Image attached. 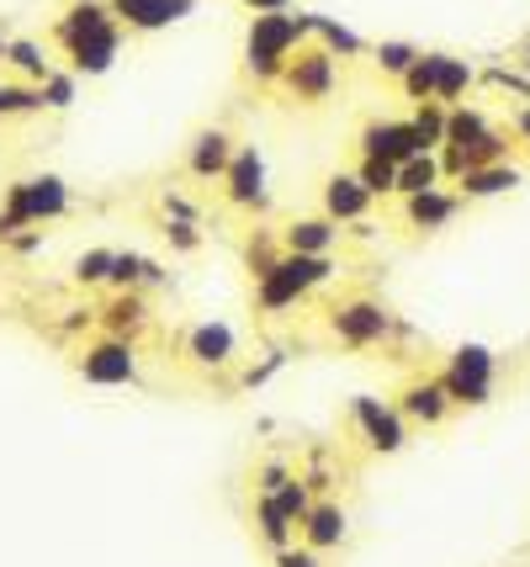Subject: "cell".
<instances>
[{
	"label": "cell",
	"mask_w": 530,
	"mask_h": 567,
	"mask_svg": "<svg viewBox=\"0 0 530 567\" xmlns=\"http://www.w3.org/2000/svg\"><path fill=\"white\" fill-rule=\"evenodd\" d=\"M53 43L64 49L75 75H106L123 58V28L106 0H70L53 22Z\"/></svg>",
	"instance_id": "cell-1"
},
{
	"label": "cell",
	"mask_w": 530,
	"mask_h": 567,
	"mask_svg": "<svg viewBox=\"0 0 530 567\" xmlns=\"http://www.w3.org/2000/svg\"><path fill=\"white\" fill-rule=\"evenodd\" d=\"M314 38V11H271V17H250L244 32V75L255 85H282L287 64L297 49H308Z\"/></svg>",
	"instance_id": "cell-2"
},
{
	"label": "cell",
	"mask_w": 530,
	"mask_h": 567,
	"mask_svg": "<svg viewBox=\"0 0 530 567\" xmlns=\"http://www.w3.org/2000/svg\"><path fill=\"white\" fill-rule=\"evenodd\" d=\"M70 181L64 175H22V181H11L6 196H0V213L11 217V223H22V228H38V223H59V217L70 213Z\"/></svg>",
	"instance_id": "cell-3"
},
{
	"label": "cell",
	"mask_w": 530,
	"mask_h": 567,
	"mask_svg": "<svg viewBox=\"0 0 530 567\" xmlns=\"http://www.w3.org/2000/svg\"><path fill=\"white\" fill-rule=\"evenodd\" d=\"M494 372H499V361H494L488 345H456L446 361V372H441V382H446L451 404L483 408L494 398Z\"/></svg>",
	"instance_id": "cell-4"
},
{
	"label": "cell",
	"mask_w": 530,
	"mask_h": 567,
	"mask_svg": "<svg viewBox=\"0 0 530 567\" xmlns=\"http://www.w3.org/2000/svg\"><path fill=\"white\" fill-rule=\"evenodd\" d=\"M292 101H303V107H324L329 96H335V85H340V58L329 54L324 43H308V49H297V58L287 64V75H282Z\"/></svg>",
	"instance_id": "cell-5"
},
{
	"label": "cell",
	"mask_w": 530,
	"mask_h": 567,
	"mask_svg": "<svg viewBox=\"0 0 530 567\" xmlns=\"http://www.w3.org/2000/svg\"><path fill=\"white\" fill-rule=\"evenodd\" d=\"M80 382H91V387H132L138 382V345L132 340H117V334H102V340H91L75 361Z\"/></svg>",
	"instance_id": "cell-6"
},
{
	"label": "cell",
	"mask_w": 530,
	"mask_h": 567,
	"mask_svg": "<svg viewBox=\"0 0 530 567\" xmlns=\"http://www.w3.org/2000/svg\"><path fill=\"white\" fill-rule=\"evenodd\" d=\"M329 329H335V340L350 345V351H371V345H382V340L393 334V313L377 298H344L329 308Z\"/></svg>",
	"instance_id": "cell-7"
},
{
	"label": "cell",
	"mask_w": 530,
	"mask_h": 567,
	"mask_svg": "<svg viewBox=\"0 0 530 567\" xmlns=\"http://www.w3.org/2000/svg\"><path fill=\"white\" fill-rule=\"evenodd\" d=\"M218 186H223V202H229L234 213H265V207H271V170H265V154L255 143H239L234 164H229V175H223Z\"/></svg>",
	"instance_id": "cell-8"
},
{
	"label": "cell",
	"mask_w": 530,
	"mask_h": 567,
	"mask_svg": "<svg viewBox=\"0 0 530 567\" xmlns=\"http://www.w3.org/2000/svg\"><path fill=\"white\" fill-rule=\"evenodd\" d=\"M350 419H356L361 440H367L371 451H382V457H393V451L409 446V419L398 414V404H382V398L361 393V398L350 404Z\"/></svg>",
	"instance_id": "cell-9"
},
{
	"label": "cell",
	"mask_w": 530,
	"mask_h": 567,
	"mask_svg": "<svg viewBox=\"0 0 530 567\" xmlns=\"http://www.w3.org/2000/svg\"><path fill=\"white\" fill-rule=\"evenodd\" d=\"M356 143H361V154H377V160H393V164H409L414 154H430L420 128L409 117H371L367 128L356 133Z\"/></svg>",
	"instance_id": "cell-10"
},
{
	"label": "cell",
	"mask_w": 530,
	"mask_h": 567,
	"mask_svg": "<svg viewBox=\"0 0 530 567\" xmlns=\"http://www.w3.org/2000/svg\"><path fill=\"white\" fill-rule=\"evenodd\" d=\"M234 154H239L234 133L212 122V128H202V133L186 143V175H191V181H223L229 164H234Z\"/></svg>",
	"instance_id": "cell-11"
},
{
	"label": "cell",
	"mask_w": 530,
	"mask_h": 567,
	"mask_svg": "<svg viewBox=\"0 0 530 567\" xmlns=\"http://www.w3.org/2000/svg\"><path fill=\"white\" fill-rule=\"evenodd\" d=\"M186 361L191 366H202V372H223V366H234L239 361V334L229 324H191L186 329Z\"/></svg>",
	"instance_id": "cell-12"
},
{
	"label": "cell",
	"mask_w": 530,
	"mask_h": 567,
	"mask_svg": "<svg viewBox=\"0 0 530 567\" xmlns=\"http://www.w3.org/2000/svg\"><path fill=\"white\" fill-rule=\"evenodd\" d=\"M123 32H165L170 22H181L197 11V0H106Z\"/></svg>",
	"instance_id": "cell-13"
},
{
	"label": "cell",
	"mask_w": 530,
	"mask_h": 567,
	"mask_svg": "<svg viewBox=\"0 0 530 567\" xmlns=\"http://www.w3.org/2000/svg\"><path fill=\"white\" fill-rule=\"evenodd\" d=\"M398 414L409 419V425H441L451 414V393L441 377H414L403 382V393H398Z\"/></svg>",
	"instance_id": "cell-14"
},
{
	"label": "cell",
	"mask_w": 530,
	"mask_h": 567,
	"mask_svg": "<svg viewBox=\"0 0 530 567\" xmlns=\"http://www.w3.org/2000/svg\"><path fill=\"white\" fill-rule=\"evenodd\" d=\"M371 196L361 181H356V170H335L329 181H324V213L335 217V223H367V213H371Z\"/></svg>",
	"instance_id": "cell-15"
},
{
	"label": "cell",
	"mask_w": 530,
	"mask_h": 567,
	"mask_svg": "<svg viewBox=\"0 0 530 567\" xmlns=\"http://www.w3.org/2000/svg\"><path fill=\"white\" fill-rule=\"evenodd\" d=\"M303 298H308V281L297 276L292 255H282V266L265 270L261 281H255V308H261V313H287V308H297Z\"/></svg>",
	"instance_id": "cell-16"
},
{
	"label": "cell",
	"mask_w": 530,
	"mask_h": 567,
	"mask_svg": "<svg viewBox=\"0 0 530 567\" xmlns=\"http://www.w3.org/2000/svg\"><path fill=\"white\" fill-rule=\"evenodd\" d=\"M340 234L344 228L329 213H314V217H292L282 228V244H287V255H335Z\"/></svg>",
	"instance_id": "cell-17"
},
{
	"label": "cell",
	"mask_w": 530,
	"mask_h": 567,
	"mask_svg": "<svg viewBox=\"0 0 530 567\" xmlns=\"http://www.w3.org/2000/svg\"><path fill=\"white\" fill-rule=\"evenodd\" d=\"M462 213V191H424V196H403V217H409V228H420V234H435V228H446L451 217Z\"/></svg>",
	"instance_id": "cell-18"
},
{
	"label": "cell",
	"mask_w": 530,
	"mask_h": 567,
	"mask_svg": "<svg viewBox=\"0 0 530 567\" xmlns=\"http://www.w3.org/2000/svg\"><path fill=\"white\" fill-rule=\"evenodd\" d=\"M297 536H303V546H314V552H329V546H340V541L350 536V514L324 499V504H314V514L303 520Z\"/></svg>",
	"instance_id": "cell-19"
},
{
	"label": "cell",
	"mask_w": 530,
	"mask_h": 567,
	"mask_svg": "<svg viewBox=\"0 0 530 567\" xmlns=\"http://www.w3.org/2000/svg\"><path fill=\"white\" fill-rule=\"evenodd\" d=\"M520 181H526V175H520V164H483V170H467V175H462V202H488V196H504V191H515L520 186Z\"/></svg>",
	"instance_id": "cell-20"
},
{
	"label": "cell",
	"mask_w": 530,
	"mask_h": 567,
	"mask_svg": "<svg viewBox=\"0 0 530 567\" xmlns=\"http://www.w3.org/2000/svg\"><path fill=\"white\" fill-rule=\"evenodd\" d=\"M102 324H106V334L132 340L138 329L149 324V302H144V292H117V298L102 308Z\"/></svg>",
	"instance_id": "cell-21"
},
{
	"label": "cell",
	"mask_w": 530,
	"mask_h": 567,
	"mask_svg": "<svg viewBox=\"0 0 530 567\" xmlns=\"http://www.w3.org/2000/svg\"><path fill=\"white\" fill-rule=\"evenodd\" d=\"M255 531H261V541L271 546V552H287V546H297V525L282 514V504H276L271 493H261V499H255Z\"/></svg>",
	"instance_id": "cell-22"
},
{
	"label": "cell",
	"mask_w": 530,
	"mask_h": 567,
	"mask_svg": "<svg viewBox=\"0 0 530 567\" xmlns=\"http://www.w3.org/2000/svg\"><path fill=\"white\" fill-rule=\"evenodd\" d=\"M6 69H11L17 81H32V85H43L53 75L43 43H32V38H11V49H6Z\"/></svg>",
	"instance_id": "cell-23"
},
{
	"label": "cell",
	"mask_w": 530,
	"mask_h": 567,
	"mask_svg": "<svg viewBox=\"0 0 530 567\" xmlns=\"http://www.w3.org/2000/svg\"><path fill=\"white\" fill-rule=\"evenodd\" d=\"M494 133V122L483 117L477 107H451V122H446V149H456V154H467V149H477L483 138Z\"/></svg>",
	"instance_id": "cell-24"
},
{
	"label": "cell",
	"mask_w": 530,
	"mask_h": 567,
	"mask_svg": "<svg viewBox=\"0 0 530 567\" xmlns=\"http://www.w3.org/2000/svg\"><path fill=\"white\" fill-rule=\"evenodd\" d=\"M446 186L441 154H414L409 164H398V196H424V191Z\"/></svg>",
	"instance_id": "cell-25"
},
{
	"label": "cell",
	"mask_w": 530,
	"mask_h": 567,
	"mask_svg": "<svg viewBox=\"0 0 530 567\" xmlns=\"http://www.w3.org/2000/svg\"><path fill=\"white\" fill-rule=\"evenodd\" d=\"M314 38L335 58H361V54H371V43L361 38V32H350L344 22H335V17H318V11H314Z\"/></svg>",
	"instance_id": "cell-26"
},
{
	"label": "cell",
	"mask_w": 530,
	"mask_h": 567,
	"mask_svg": "<svg viewBox=\"0 0 530 567\" xmlns=\"http://www.w3.org/2000/svg\"><path fill=\"white\" fill-rule=\"evenodd\" d=\"M473 85H477L473 58L446 54V64H441V85H435V101H441V107H462V96H467Z\"/></svg>",
	"instance_id": "cell-27"
},
{
	"label": "cell",
	"mask_w": 530,
	"mask_h": 567,
	"mask_svg": "<svg viewBox=\"0 0 530 567\" xmlns=\"http://www.w3.org/2000/svg\"><path fill=\"white\" fill-rule=\"evenodd\" d=\"M424 49H414V43H403V38H382V43H371V64H377V75H393V81H403L414 64H420Z\"/></svg>",
	"instance_id": "cell-28"
},
{
	"label": "cell",
	"mask_w": 530,
	"mask_h": 567,
	"mask_svg": "<svg viewBox=\"0 0 530 567\" xmlns=\"http://www.w3.org/2000/svg\"><path fill=\"white\" fill-rule=\"evenodd\" d=\"M441 64H446V54H420V64L403 75V96L414 101V107H424V101H435V85H441Z\"/></svg>",
	"instance_id": "cell-29"
},
{
	"label": "cell",
	"mask_w": 530,
	"mask_h": 567,
	"mask_svg": "<svg viewBox=\"0 0 530 567\" xmlns=\"http://www.w3.org/2000/svg\"><path fill=\"white\" fill-rule=\"evenodd\" d=\"M282 255H287V244H282V234H271V228H261V234H250V239H244V266H250L255 281H261L265 270L282 266Z\"/></svg>",
	"instance_id": "cell-30"
},
{
	"label": "cell",
	"mask_w": 530,
	"mask_h": 567,
	"mask_svg": "<svg viewBox=\"0 0 530 567\" xmlns=\"http://www.w3.org/2000/svg\"><path fill=\"white\" fill-rule=\"evenodd\" d=\"M32 111H43V85L0 81V117H32Z\"/></svg>",
	"instance_id": "cell-31"
},
{
	"label": "cell",
	"mask_w": 530,
	"mask_h": 567,
	"mask_svg": "<svg viewBox=\"0 0 530 567\" xmlns=\"http://www.w3.org/2000/svg\"><path fill=\"white\" fill-rule=\"evenodd\" d=\"M308 478H297V472H292L287 483L276 488V493H271V499H276V504H282V514H287L292 525H297V531H303V520H308V514H314V493H308Z\"/></svg>",
	"instance_id": "cell-32"
},
{
	"label": "cell",
	"mask_w": 530,
	"mask_h": 567,
	"mask_svg": "<svg viewBox=\"0 0 530 567\" xmlns=\"http://www.w3.org/2000/svg\"><path fill=\"white\" fill-rule=\"evenodd\" d=\"M144 276H149V255H138V249H117V260H112V292H144Z\"/></svg>",
	"instance_id": "cell-33"
},
{
	"label": "cell",
	"mask_w": 530,
	"mask_h": 567,
	"mask_svg": "<svg viewBox=\"0 0 530 567\" xmlns=\"http://www.w3.org/2000/svg\"><path fill=\"white\" fill-rule=\"evenodd\" d=\"M414 128H420L424 149L430 154H441L446 149V122H451V107H441V101H424V107H414V117H409Z\"/></svg>",
	"instance_id": "cell-34"
},
{
	"label": "cell",
	"mask_w": 530,
	"mask_h": 567,
	"mask_svg": "<svg viewBox=\"0 0 530 567\" xmlns=\"http://www.w3.org/2000/svg\"><path fill=\"white\" fill-rule=\"evenodd\" d=\"M356 181H361L371 196H398V164L393 160H377V154H361V164H356Z\"/></svg>",
	"instance_id": "cell-35"
},
{
	"label": "cell",
	"mask_w": 530,
	"mask_h": 567,
	"mask_svg": "<svg viewBox=\"0 0 530 567\" xmlns=\"http://www.w3.org/2000/svg\"><path fill=\"white\" fill-rule=\"evenodd\" d=\"M112 260H117V249H85L75 260V281L80 287H106L112 281Z\"/></svg>",
	"instance_id": "cell-36"
},
{
	"label": "cell",
	"mask_w": 530,
	"mask_h": 567,
	"mask_svg": "<svg viewBox=\"0 0 530 567\" xmlns=\"http://www.w3.org/2000/svg\"><path fill=\"white\" fill-rule=\"evenodd\" d=\"M75 69H53L49 81H43V111H70L75 107Z\"/></svg>",
	"instance_id": "cell-37"
},
{
	"label": "cell",
	"mask_w": 530,
	"mask_h": 567,
	"mask_svg": "<svg viewBox=\"0 0 530 567\" xmlns=\"http://www.w3.org/2000/svg\"><path fill=\"white\" fill-rule=\"evenodd\" d=\"M165 239L176 244L181 255H191V249H202V234H197V223H176V217H170V223H165Z\"/></svg>",
	"instance_id": "cell-38"
},
{
	"label": "cell",
	"mask_w": 530,
	"mask_h": 567,
	"mask_svg": "<svg viewBox=\"0 0 530 567\" xmlns=\"http://www.w3.org/2000/svg\"><path fill=\"white\" fill-rule=\"evenodd\" d=\"M292 472H287V461H265L261 472H255V488H261V493H276V488L287 483Z\"/></svg>",
	"instance_id": "cell-39"
},
{
	"label": "cell",
	"mask_w": 530,
	"mask_h": 567,
	"mask_svg": "<svg viewBox=\"0 0 530 567\" xmlns=\"http://www.w3.org/2000/svg\"><path fill=\"white\" fill-rule=\"evenodd\" d=\"M276 567H324V563H318L314 546H287V552H276Z\"/></svg>",
	"instance_id": "cell-40"
},
{
	"label": "cell",
	"mask_w": 530,
	"mask_h": 567,
	"mask_svg": "<svg viewBox=\"0 0 530 567\" xmlns=\"http://www.w3.org/2000/svg\"><path fill=\"white\" fill-rule=\"evenodd\" d=\"M165 213L176 217V223H197V217H202L197 213V202H186L181 191H165Z\"/></svg>",
	"instance_id": "cell-41"
},
{
	"label": "cell",
	"mask_w": 530,
	"mask_h": 567,
	"mask_svg": "<svg viewBox=\"0 0 530 567\" xmlns=\"http://www.w3.org/2000/svg\"><path fill=\"white\" fill-rule=\"evenodd\" d=\"M282 361H287V351H271L261 361V366H250V372H244V387H261L265 377H271V372H282Z\"/></svg>",
	"instance_id": "cell-42"
},
{
	"label": "cell",
	"mask_w": 530,
	"mask_h": 567,
	"mask_svg": "<svg viewBox=\"0 0 530 567\" xmlns=\"http://www.w3.org/2000/svg\"><path fill=\"white\" fill-rule=\"evenodd\" d=\"M244 11H255V17H271V11H292V0H239Z\"/></svg>",
	"instance_id": "cell-43"
},
{
	"label": "cell",
	"mask_w": 530,
	"mask_h": 567,
	"mask_svg": "<svg viewBox=\"0 0 530 567\" xmlns=\"http://www.w3.org/2000/svg\"><path fill=\"white\" fill-rule=\"evenodd\" d=\"M515 138H526V143H530V107L515 117Z\"/></svg>",
	"instance_id": "cell-44"
},
{
	"label": "cell",
	"mask_w": 530,
	"mask_h": 567,
	"mask_svg": "<svg viewBox=\"0 0 530 567\" xmlns=\"http://www.w3.org/2000/svg\"><path fill=\"white\" fill-rule=\"evenodd\" d=\"M6 49H11V38H0V64H6Z\"/></svg>",
	"instance_id": "cell-45"
},
{
	"label": "cell",
	"mask_w": 530,
	"mask_h": 567,
	"mask_svg": "<svg viewBox=\"0 0 530 567\" xmlns=\"http://www.w3.org/2000/svg\"><path fill=\"white\" fill-rule=\"evenodd\" d=\"M520 64H526V69H530V49H526V58H520Z\"/></svg>",
	"instance_id": "cell-46"
}]
</instances>
